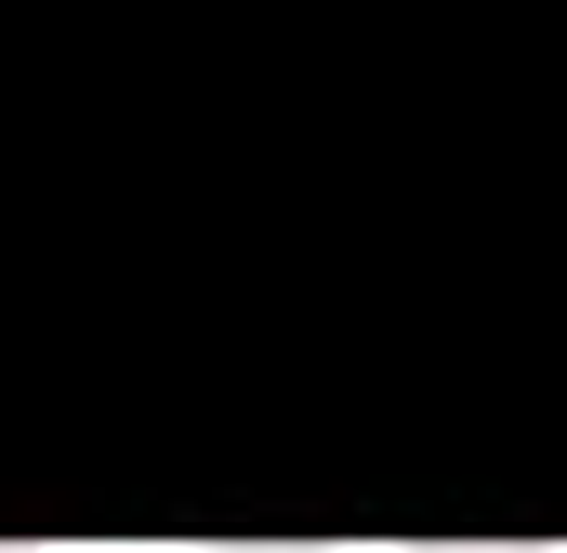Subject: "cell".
<instances>
[{"label": "cell", "mask_w": 567, "mask_h": 553, "mask_svg": "<svg viewBox=\"0 0 567 553\" xmlns=\"http://www.w3.org/2000/svg\"><path fill=\"white\" fill-rule=\"evenodd\" d=\"M396 553H555V541H396Z\"/></svg>", "instance_id": "6da1fadb"}, {"label": "cell", "mask_w": 567, "mask_h": 553, "mask_svg": "<svg viewBox=\"0 0 567 553\" xmlns=\"http://www.w3.org/2000/svg\"><path fill=\"white\" fill-rule=\"evenodd\" d=\"M225 553H251V541H225ZM265 553H317V541H265Z\"/></svg>", "instance_id": "7a4b0ae2"}, {"label": "cell", "mask_w": 567, "mask_h": 553, "mask_svg": "<svg viewBox=\"0 0 567 553\" xmlns=\"http://www.w3.org/2000/svg\"><path fill=\"white\" fill-rule=\"evenodd\" d=\"M0 553H40V541H0Z\"/></svg>", "instance_id": "3957f363"}]
</instances>
